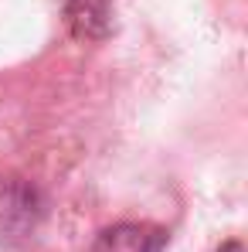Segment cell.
Listing matches in <instances>:
<instances>
[{
    "instance_id": "1",
    "label": "cell",
    "mask_w": 248,
    "mask_h": 252,
    "mask_svg": "<svg viewBox=\"0 0 248 252\" xmlns=\"http://www.w3.org/2000/svg\"><path fill=\"white\" fill-rule=\"evenodd\" d=\"M44 218L41 194L24 181L0 184V242H28Z\"/></svg>"
},
{
    "instance_id": "2",
    "label": "cell",
    "mask_w": 248,
    "mask_h": 252,
    "mask_svg": "<svg viewBox=\"0 0 248 252\" xmlns=\"http://www.w3.org/2000/svg\"><path fill=\"white\" fill-rule=\"evenodd\" d=\"M166 242H170V235L157 225L123 221V225L106 228L95 239L92 252H166Z\"/></svg>"
},
{
    "instance_id": "3",
    "label": "cell",
    "mask_w": 248,
    "mask_h": 252,
    "mask_svg": "<svg viewBox=\"0 0 248 252\" xmlns=\"http://www.w3.org/2000/svg\"><path fill=\"white\" fill-rule=\"evenodd\" d=\"M65 14L79 38H102L112 28V0H65Z\"/></svg>"
},
{
    "instance_id": "4",
    "label": "cell",
    "mask_w": 248,
    "mask_h": 252,
    "mask_svg": "<svg viewBox=\"0 0 248 252\" xmlns=\"http://www.w3.org/2000/svg\"><path fill=\"white\" fill-rule=\"evenodd\" d=\"M221 252H242V246H238V242H228V246H224Z\"/></svg>"
}]
</instances>
